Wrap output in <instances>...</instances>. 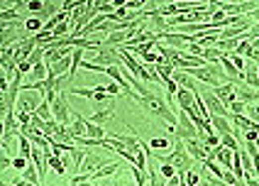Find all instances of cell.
Here are the masks:
<instances>
[{"label":"cell","instance_id":"cell-1","mask_svg":"<svg viewBox=\"0 0 259 186\" xmlns=\"http://www.w3.org/2000/svg\"><path fill=\"white\" fill-rule=\"evenodd\" d=\"M140 105L144 108V113H149V115H152V118H157V120H164L169 127H176V123H178L176 113H173L169 105H164V100H162V98H157L152 91L144 93Z\"/></svg>","mask_w":259,"mask_h":186},{"label":"cell","instance_id":"cell-2","mask_svg":"<svg viewBox=\"0 0 259 186\" xmlns=\"http://www.w3.org/2000/svg\"><path fill=\"white\" fill-rule=\"evenodd\" d=\"M203 103H205V108H208V113H215V115H228L230 110H228V105L215 95L213 91L203 93Z\"/></svg>","mask_w":259,"mask_h":186},{"label":"cell","instance_id":"cell-3","mask_svg":"<svg viewBox=\"0 0 259 186\" xmlns=\"http://www.w3.org/2000/svg\"><path fill=\"white\" fill-rule=\"evenodd\" d=\"M183 142H186V150L191 152V157H193L196 162L208 159V150H210V147H205L203 140H198V137H188V140H183Z\"/></svg>","mask_w":259,"mask_h":186},{"label":"cell","instance_id":"cell-4","mask_svg":"<svg viewBox=\"0 0 259 186\" xmlns=\"http://www.w3.org/2000/svg\"><path fill=\"white\" fill-rule=\"evenodd\" d=\"M172 79L178 84V86H183V89H191L193 93H201L198 91V84H196V79L188 74V71H183V69H176L172 74Z\"/></svg>","mask_w":259,"mask_h":186},{"label":"cell","instance_id":"cell-5","mask_svg":"<svg viewBox=\"0 0 259 186\" xmlns=\"http://www.w3.org/2000/svg\"><path fill=\"white\" fill-rule=\"evenodd\" d=\"M210 123H213V127H215V132L218 135H232V123L228 115H215V113H210V118H208Z\"/></svg>","mask_w":259,"mask_h":186},{"label":"cell","instance_id":"cell-6","mask_svg":"<svg viewBox=\"0 0 259 186\" xmlns=\"http://www.w3.org/2000/svg\"><path fill=\"white\" fill-rule=\"evenodd\" d=\"M22 179H25V184H44V182H42V177H39V169H37V164H34V162H29L27 167L22 169Z\"/></svg>","mask_w":259,"mask_h":186},{"label":"cell","instance_id":"cell-7","mask_svg":"<svg viewBox=\"0 0 259 186\" xmlns=\"http://www.w3.org/2000/svg\"><path fill=\"white\" fill-rule=\"evenodd\" d=\"M252 39L247 37V34H242L240 37V44H237V49H235V54H240V57H245V59H250L252 57Z\"/></svg>","mask_w":259,"mask_h":186},{"label":"cell","instance_id":"cell-8","mask_svg":"<svg viewBox=\"0 0 259 186\" xmlns=\"http://www.w3.org/2000/svg\"><path fill=\"white\" fill-rule=\"evenodd\" d=\"M113 115H115V110H113V105H108L105 110H95V113H93V115H90L88 120H90V123H98V125H103V123H105V120H110Z\"/></svg>","mask_w":259,"mask_h":186},{"label":"cell","instance_id":"cell-9","mask_svg":"<svg viewBox=\"0 0 259 186\" xmlns=\"http://www.w3.org/2000/svg\"><path fill=\"white\" fill-rule=\"evenodd\" d=\"M44 25H47V20H42L39 15H34V17H29L27 22H25V30H27V34H37L39 30H44Z\"/></svg>","mask_w":259,"mask_h":186},{"label":"cell","instance_id":"cell-10","mask_svg":"<svg viewBox=\"0 0 259 186\" xmlns=\"http://www.w3.org/2000/svg\"><path fill=\"white\" fill-rule=\"evenodd\" d=\"M173 174H176V167H173L172 162H159V177H162V182H164V184L172 179Z\"/></svg>","mask_w":259,"mask_h":186},{"label":"cell","instance_id":"cell-11","mask_svg":"<svg viewBox=\"0 0 259 186\" xmlns=\"http://www.w3.org/2000/svg\"><path fill=\"white\" fill-rule=\"evenodd\" d=\"M225 52H220L218 47H203V59L205 62H220Z\"/></svg>","mask_w":259,"mask_h":186},{"label":"cell","instance_id":"cell-12","mask_svg":"<svg viewBox=\"0 0 259 186\" xmlns=\"http://www.w3.org/2000/svg\"><path fill=\"white\" fill-rule=\"evenodd\" d=\"M86 120H88V118H86ZM86 135H88V137H93V140H103V137H105V130H103L98 123H90V120H88Z\"/></svg>","mask_w":259,"mask_h":186},{"label":"cell","instance_id":"cell-13","mask_svg":"<svg viewBox=\"0 0 259 186\" xmlns=\"http://www.w3.org/2000/svg\"><path fill=\"white\" fill-rule=\"evenodd\" d=\"M0 20H2V25H7V22H12V20H20V10H17V7H5L2 15H0Z\"/></svg>","mask_w":259,"mask_h":186},{"label":"cell","instance_id":"cell-14","mask_svg":"<svg viewBox=\"0 0 259 186\" xmlns=\"http://www.w3.org/2000/svg\"><path fill=\"white\" fill-rule=\"evenodd\" d=\"M157 71H159V76L167 81V79H172V74L176 71V66L172 62H164V64H157Z\"/></svg>","mask_w":259,"mask_h":186},{"label":"cell","instance_id":"cell-15","mask_svg":"<svg viewBox=\"0 0 259 186\" xmlns=\"http://www.w3.org/2000/svg\"><path fill=\"white\" fill-rule=\"evenodd\" d=\"M44 54H47V47H42V44H39V47H34V52L29 54L27 59L32 64H39V62H44Z\"/></svg>","mask_w":259,"mask_h":186},{"label":"cell","instance_id":"cell-16","mask_svg":"<svg viewBox=\"0 0 259 186\" xmlns=\"http://www.w3.org/2000/svg\"><path fill=\"white\" fill-rule=\"evenodd\" d=\"M245 115H247V118H252L255 123H259V100H255V103H247Z\"/></svg>","mask_w":259,"mask_h":186},{"label":"cell","instance_id":"cell-17","mask_svg":"<svg viewBox=\"0 0 259 186\" xmlns=\"http://www.w3.org/2000/svg\"><path fill=\"white\" fill-rule=\"evenodd\" d=\"M37 115H42V118H47V120L54 118V115H52V103H49V100H42L39 108H37Z\"/></svg>","mask_w":259,"mask_h":186},{"label":"cell","instance_id":"cell-18","mask_svg":"<svg viewBox=\"0 0 259 186\" xmlns=\"http://www.w3.org/2000/svg\"><path fill=\"white\" fill-rule=\"evenodd\" d=\"M149 147H152V150H167V147H169V137H154V140L149 142Z\"/></svg>","mask_w":259,"mask_h":186},{"label":"cell","instance_id":"cell-19","mask_svg":"<svg viewBox=\"0 0 259 186\" xmlns=\"http://www.w3.org/2000/svg\"><path fill=\"white\" fill-rule=\"evenodd\" d=\"M245 108H247V105H245L240 98H235L230 105H228V110H230V113H237V115H242V113H245Z\"/></svg>","mask_w":259,"mask_h":186},{"label":"cell","instance_id":"cell-20","mask_svg":"<svg viewBox=\"0 0 259 186\" xmlns=\"http://www.w3.org/2000/svg\"><path fill=\"white\" fill-rule=\"evenodd\" d=\"M220 142H223L225 147H230V150H237V147H240V142L235 140V135H220Z\"/></svg>","mask_w":259,"mask_h":186},{"label":"cell","instance_id":"cell-21","mask_svg":"<svg viewBox=\"0 0 259 186\" xmlns=\"http://www.w3.org/2000/svg\"><path fill=\"white\" fill-rule=\"evenodd\" d=\"M186 177H188V179H186V184H201V174H198V172L188 169V172H186Z\"/></svg>","mask_w":259,"mask_h":186},{"label":"cell","instance_id":"cell-22","mask_svg":"<svg viewBox=\"0 0 259 186\" xmlns=\"http://www.w3.org/2000/svg\"><path fill=\"white\" fill-rule=\"evenodd\" d=\"M81 2H84V0H64V2H61V10L71 12V10H74L76 5H81Z\"/></svg>","mask_w":259,"mask_h":186},{"label":"cell","instance_id":"cell-23","mask_svg":"<svg viewBox=\"0 0 259 186\" xmlns=\"http://www.w3.org/2000/svg\"><path fill=\"white\" fill-rule=\"evenodd\" d=\"M252 49L259 52V37H252Z\"/></svg>","mask_w":259,"mask_h":186}]
</instances>
